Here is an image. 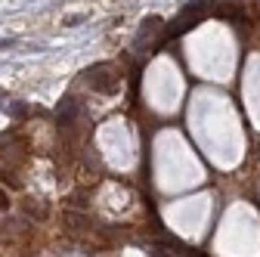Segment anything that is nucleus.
Segmentation results:
<instances>
[{
	"label": "nucleus",
	"mask_w": 260,
	"mask_h": 257,
	"mask_svg": "<svg viewBox=\"0 0 260 257\" xmlns=\"http://www.w3.org/2000/svg\"><path fill=\"white\" fill-rule=\"evenodd\" d=\"M0 100H4V90H0Z\"/></svg>",
	"instance_id": "3"
},
{
	"label": "nucleus",
	"mask_w": 260,
	"mask_h": 257,
	"mask_svg": "<svg viewBox=\"0 0 260 257\" xmlns=\"http://www.w3.org/2000/svg\"><path fill=\"white\" fill-rule=\"evenodd\" d=\"M78 22H84V16H69L65 19V25H78Z\"/></svg>",
	"instance_id": "1"
},
{
	"label": "nucleus",
	"mask_w": 260,
	"mask_h": 257,
	"mask_svg": "<svg viewBox=\"0 0 260 257\" xmlns=\"http://www.w3.org/2000/svg\"><path fill=\"white\" fill-rule=\"evenodd\" d=\"M0 208H7V199H4V192H0Z\"/></svg>",
	"instance_id": "2"
}]
</instances>
